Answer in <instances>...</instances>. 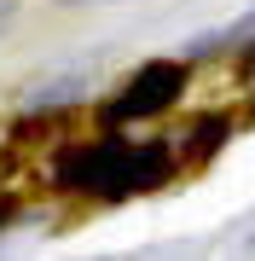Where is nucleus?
Returning <instances> with one entry per match:
<instances>
[{
    "label": "nucleus",
    "instance_id": "1",
    "mask_svg": "<svg viewBox=\"0 0 255 261\" xmlns=\"http://www.w3.org/2000/svg\"><path fill=\"white\" fill-rule=\"evenodd\" d=\"M174 151L162 140H93V145H70L64 157H58L52 180L64 192H99V197H128V192H151L162 186V174H168Z\"/></svg>",
    "mask_w": 255,
    "mask_h": 261
},
{
    "label": "nucleus",
    "instance_id": "2",
    "mask_svg": "<svg viewBox=\"0 0 255 261\" xmlns=\"http://www.w3.org/2000/svg\"><path fill=\"white\" fill-rule=\"evenodd\" d=\"M180 87H186V64H174V58H151V64H139L133 70V82H128V93L110 105V122H139V116H157V111H168V105L180 99Z\"/></svg>",
    "mask_w": 255,
    "mask_h": 261
},
{
    "label": "nucleus",
    "instance_id": "3",
    "mask_svg": "<svg viewBox=\"0 0 255 261\" xmlns=\"http://www.w3.org/2000/svg\"><path fill=\"white\" fill-rule=\"evenodd\" d=\"M87 93V75H64V82H47V87H29V111H52V105H76Z\"/></svg>",
    "mask_w": 255,
    "mask_h": 261
},
{
    "label": "nucleus",
    "instance_id": "4",
    "mask_svg": "<svg viewBox=\"0 0 255 261\" xmlns=\"http://www.w3.org/2000/svg\"><path fill=\"white\" fill-rule=\"evenodd\" d=\"M226 134H232V128H226V116H203V122H197V128H191V134H186V140H191L186 151H191V157H197V163H203V157H215V151H220V145H226Z\"/></svg>",
    "mask_w": 255,
    "mask_h": 261
},
{
    "label": "nucleus",
    "instance_id": "5",
    "mask_svg": "<svg viewBox=\"0 0 255 261\" xmlns=\"http://www.w3.org/2000/svg\"><path fill=\"white\" fill-rule=\"evenodd\" d=\"M244 35H255V12H249V18H238V23H226V29H209V35H197V41H191V58H209V53L232 47V41H244Z\"/></svg>",
    "mask_w": 255,
    "mask_h": 261
},
{
    "label": "nucleus",
    "instance_id": "6",
    "mask_svg": "<svg viewBox=\"0 0 255 261\" xmlns=\"http://www.w3.org/2000/svg\"><path fill=\"white\" fill-rule=\"evenodd\" d=\"M12 12H18V0H0V29L12 23Z\"/></svg>",
    "mask_w": 255,
    "mask_h": 261
},
{
    "label": "nucleus",
    "instance_id": "7",
    "mask_svg": "<svg viewBox=\"0 0 255 261\" xmlns=\"http://www.w3.org/2000/svg\"><path fill=\"white\" fill-rule=\"evenodd\" d=\"M58 6H104V0H58Z\"/></svg>",
    "mask_w": 255,
    "mask_h": 261
},
{
    "label": "nucleus",
    "instance_id": "8",
    "mask_svg": "<svg viewBox=\"0 0 255 261\" xmlns=\"http://www.w3.org/2000/svg\"><path fill=\"white\" fill-rule=\"evenodd\" d=\"M6 215H12V197H0V226H6Z\"/></svg>",
    "mask_w": 255,
    "mask_h": 261
}]
</instances>
